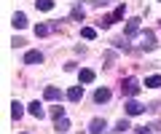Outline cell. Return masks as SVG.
<instances>
[{
  "label": "cell",
  "instance_id": "5b68a950",
  "mask_svg": "<svg viewBox=\"0 0 161 134\" xmlns=\"http://www.w3.org/2000/svg\"><path fill=\"white\" fill-rule=\"evenodd\" d=\"M43 62V54L40 51H27L24 54V64H40Z\"/></svg>",
  "mask_w": 161,
  "mask_h": 134
},
{
  "label": "cell",
  "instance_id": "44dd1931",
  "mask_svg": "<svg viewBox=\"0 0 161 134\" xmlns=\"http://www.w3.org/2000/svg\"><path fill=\"white\" fill-rule=\"evenodd\" d=\"M118 19H124V6H118L113 11V22H118Z\"/></svg>",
  "mask_w": 161,
  "mask_h": 134
},
{
  "label": "cell",
  "instance_id": "9a60e30c",
  "mask_svg": "<svg viewBox=\"0 0 161 134\" xmlns=\"http://www.w3.org/2000/svg\"><path fill=\"white\" fill-rule=\"evenodd\" d=\"M35 6H38L40 11H51V8H54V0H35Z\"/></svg>",
  "mask_w": 161,
  "mask_h": 134
},
{
  "label": "cell",
  "instance_id": "30bf717a",
  "mask_svg": "<svg viewBox=\"0 0 161 134\" xmlns=\"http://www.w3.org/2000/svg\"><path fill=\"white\" fill-rule=\"evenodd\" d=\"M14 27H16V29H24V27H27V16H24V13L22 11H19V13H14Z\"/></svg>",
  "mask_w": 161,
  "mask_h": 134
},
{
  "label": "cell",
  "instance_id": "7c38bea8",
  "mask_svg": "<svg viewBox=\"0 0 161 134\" xmlns=\"http://www.w3.org/2000/svg\"><path fill=\"white\" fill-rule=\"evenodd\" d=\"M108 99H110L108 88H97V91H94V102H108Z\"/></svg>",
  "mask_w": 161,
  "mask_h": 134
},
{
  "label": "cell",
  "instance_id": "3957f363",
  "mask_svg": "<svg viewBox=\"0 0 161 134\" xmlns=\"http://www.w3.org/2000/svg\"><path fill=\"white\" fill-rule=\"evenodd\" d=\"M137 29H140V19H137V16H132V19L126 22V29H124V35H126V38H134V35H137Z\"/></svg>",
  "mask_w": 161,
  "mask_h": 134
},
{
  "label": "cell",
  "instance_id": "ba28073f",
  "mask_svg": "<svg viewBox=\"0 0 161 134\" xmlns=\"http://www.w3.org/2000/svg\"><path fill=\"white\" fill-rule=\"evenodd\" d=\"M102 131H105V121L102 118H94L92 126H89V134H102Z\"/></svg>",
  "mask_w": 161,
  "mask_h": 134
},
{
  "label": "cell",
  "instance_id": "7a4b0ae2",
  "mask_svg": "<svg viewBox=\"0 0 161 134\" xmlns=\"http://www.w3.org/2000/svg\"><path fill=\"white\" fill-rule=\"evenodd\" d=\"M140 46H142L145 51H153V48L158 46V43H156V35L150 32V29H145V35H142V43H140Z\"/></svg>",
  "mask_w": 161,
  "mask_h": 134
},
{
  "label": "cell",
  "instance_id": "6da1fadb",
  "mask_svg": "<svg viewBox=\"0 0 161 134\" xmlns=\"http://www.w3.org/2000/svg\"><path fill=\"white\" fill-rule=\"evenodd\" d=\"M121 91L126 94V97H137L140 94V81L137 78H126V81L121 83Z\"/></svg>",
  "mask_w": 161,
  "mask_h": 134
},
{
  "label": "cell",
  "instance_id": "603a6c76",
  "mask_svg": "<svg viewBox=\"0 0 161 134\" xmlns=\"http://www.w3.org/2000/svg\"><path fill=\"white\" fill-rule=\"evenodd\" d=\"M137 134H150V129H148V126H140V129H137Z\"/></svg>",
  "mask_w": 161,
  "mask_h": 134
},
{
  "label": "cell",
  "instance_id": "8fae6325",
  "mask_svg": "<svg viewBox=\"0 0 161 134\" xmlns=\"http://www.w3.org/2000/svg\"><path fill=\"white\" fill-rule=\"evenodd\" d=\"M80 97H83V86H73V88L67 91V99H70V102H78Z\"/></svg>",
  "mask_w": 161,
  "mask_h": 134
},
{
  "label": "cell",
  "instance_id": "9c48e42d",
  "mask_svg": "<svg viewBox=\"0 0 161 134\" xmlns=\"http://www.w3.org/2000/svg\"><path fill=\"white\" fill-rule=\"evenodd\" d=\"M30 115H35L38 121H40V118H46V110L40 107V102H32V105H30Z\"/></svg>",
  "mask_w": 161,
  "mask_h": 134
},
{
  "label": "cell",
  "instance_id": "e0dca14e",
  "mask_svg": "<svg viewBox=\"0 0 161 134\" xmlns=\"http://www.w3.org/2000/svg\"><path fill=\"white\" fill-rule=\"evenodd\" d=\"M80 35L86 38V40H94V38H97V29H94V27H83V29H80Z\"/></svg>",
  "mask_w": 161,
  "mask_h": 134
},
{
  "label": "cell",
  "instance_id": "2e32d148",
  "mask_svg": "<svg viewBox=\"0 0 161 134\" xmlns=\"http://www.w3.org/2000/svg\"><path fill=\"white\" fill-rule=\"evenodd\" d=\"M145 86H148V88H158L161 86V75H150L148 81H145Z\"/></svg>",
  "mask_w": 161,
  "mask_h": 134
},
{
  "label": "cell",
  "instance_id": "ac0fdd59",
  "mask_svg": "<svg viewBox=\"0 0 161 134\" xmlns=\"http://www.w3.org/2000/svg\"><path fill=\"white\" fill-rule=\"evenodd\" d=\"M70 16H73L75 22H80V19H83V8H80V6H73V13H70Z\"/></svg>",
  "mask_w": 161,
  "mask_h": 134
},
{
  "label": "cell",
  "instance_id": "ffe728a7",
  "mask_svg": "<svg viewBox=\"0 0 161 134\" xmlns=\"http://www.w3.org/2000/svg\"><path fill=\"white\" fill-rule=\"evenodd\" d=\"M51 115H54V121H59V118H64V107H51Z\"/></svg>",
  "mask_w": 161,
  "mask_h": 134
},
{
  "label": "cell",
  "instance_id": "5bb4252c",
  "mask_svg": "<svg viewBox=\"0 0 161 134\" xmlns=\"http://www.w3.org/2000/svg\"><path fill=\"white\" fill-rule=\"evenodd\" d=\"M94 78H97V75H94V70H80V83H92Z\"/></svg>",
  "mask_w": 161,
  "mask_h": 134
},
{
  "label": "cell",
  "instance_id": "d6986e66",
  "mask_svg": "<svg viewBox=\"0 0 161 134\" xmlns=\"http://www.w3.org/2000/svg\"><path fill=\"white\" fill-rule=\"evenodd\" d=\"M67 129H70V121L67 118H59L57 121V131H67Z\"/></svg>",
  "mask_w": 161,
  "mask_h": 134
},
{
  "label": "cell",
  "instance_id": "8992f818",
  "mask_svg": "<svg viewBox=\"0 0 161 134\" xmlns=\"http://www.w3.org/2000/svg\"><path fill=\"white\" fill-rule=\"evenodd\" d=\"M142 110H145V107L140 105V102H134V99H129V102H126V115H140Z\"/></svg>",
  "mask_w": 161,
  "mask_h": 134
},
{
  "label": "cell",
  "instance_id": "277c9868",
  "mask_svg": "<svg viewBox=\"0 0 161 134\" xmlns=\"http://www.w3.org/2000/svg\"><path fill=\"white\" fill-rule=\"evenodd\" d=\"M54 29H59V24H38V27H35V35L46 38V35H51Z\"/></svg>",
  "mask_w": 161,
  "mask_h": 134
},
{
  "label": "cell",
  "instance_id": "4fadbf2b",
  "mask_svg": "<svg viewBox=\"0 0 161 134\" xmlns=\"http://www.w3.org/2000/svg\"><path fill=\"white\" fill-rule=\"evenodd\" d=\"M11 115H14V121H19V118L24 115V107L19 105V102H14V105H11Z\"/></svg>",
  "mask_w": 161,
  "mask_h": 134
},
{
  "label": "cell",
  "instance_id": "52a82bcc",
  "mask_svg": "<svg viewBox=\"0 0 161 134\" xmlns=\"http://www.w3.org/2000/svg\"><path fill=\"white\" fill-rule=\"evenodd\" d=\"M43 97H46L48 102H57V99H62V91H59V88H54V86H48L46 91H43Z\"/></svg>",
  "mask_w": 161,
  "mask_h": 134
},
{
  "label": "cell",
  "instance_id": "7402d4cb",
  "mask_svg": "<svg viewBox=\"0 0 161 134\" xmlns=\"http://www.w3.org/2000/svg\"><path fill=\"white\" fill-rule=\"evenodd\" d=\"M115 129H118V131H126V129H132V126H129V121H124V118H121V121H118V126H115Z\"/></svg>",
  "mask_w": 161,
  "mask_h": 134
}]
</instances>
